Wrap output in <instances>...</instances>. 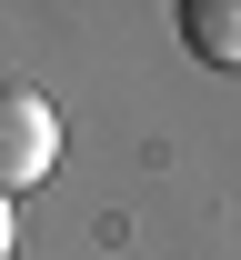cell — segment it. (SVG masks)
Returning a JSON list of instances; mask_svg holds the SVG:
<instances>
[{
	"instance_id": "cell-1",
	"label": "cell",
	"mask_w": 241,
	"mask_h": 260,
	"mask_svg": "<svg viewBox=\"0 0 241 260\" xmlns=\"http://www.w3.org/2000/svg\"><path fill=\"white\" fill-rule=\"evenodd\" d=\"M50 160H61V110H50L31 80H0V200L40 190Z\"/></svg>"
},
{
	"instance_id": "cell-2",
	"label": "cell",
	"mask_w": 241,
	"mask_h": 260,
	"mask_svg": "<svg viewBox=\"0 0 241 260\" xmlns=\"http://www.w3.org/2000/svg\"><path fill=\"white\" fill-rule=\"evenodd\" d=\"M181 40H191V60L241 70V0H181Z\"/></svg>"
},
{
	"instance_id": "cell-3",
	"label": "cell",
	"mask_w": 241,
	"mask_h": 260,
	"mask_svg": "<svg viewBox=\"0 0 241 260\" xmlns=\"http://www.w3.org/2000/svg\"><path fill=\"white\" fill-rule=\"evenodd\" d=\"M10 240H20V230H10V200H0V260H10Z\"/></svg>"
}]
</instances>
